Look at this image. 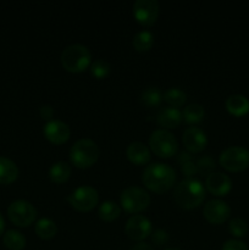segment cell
I'll return each mask as SVG.
<instances>
[{"mask_svg":"<svg viewBox=\"0 0 249 250\" xmlns=\"http://www.w3.org/2000/svg\"><path fill=\"white\" fill-rule=\"evenodd\" d=\"M228 229L232 236L241 238V237L246 236L247 232H248V224H247L246 220L241 219V217H234L229 221Z\"/></svg>","mask_w":249,"mask_h":250,"instance_id":"obj_29","label":"cell"},{"mask_svg":"<svg viewBox=\"0 0 249 250\" xmlns=\"http://www.w3.org/2000/svg\"><path fill=\"white\" fill-rule=\"evenodd\" d=\"M99 158V148L97 143L89 138L78 139L70 150V159L78 168L90 167Z\"/></svg>","mask_w":249,"mask_h":250,"instance_id":"obj_4","label":"cell"},{"mask_svg":"<svg viewBox=\"0 0 249 250\" xmlns=\"http://www.w3.org/2000/svg\"><path fill=\"white\" fill-rule=\"evenodd\" d=\"M144 186L151 192L164 193L167 192L176 181L175 170L167 164L154 163L146 166L142 175Z\"/></svg>","mask_w":249,"mask_h":250,"instance_id":"obj_1","label":"cell"},{"mask_svg":"<svg viewBox=\"0 0 249 250\" xmlns=\"http://www.w3.org/2000/svg\"><path fill=\"white\" fill-rule=\"evenodd\" d=\"M164 94L159 88L148 87L141 93V102L142 104L148 107H155L160 105L163 102Z\"/></svg>","mask_w":249,"mask_h":250,"instance_id":"obj_22","label":"cell"},{"mask_svg":"<svg viewBox=\"0 0 249 250\" xmlns=\"http://www.w3.org/2000/svg\"><path fill=\"white\" fill-rule=\"evenodd\" d=\"M181 164V171L185 176H187L188 178H192V176H194L195 173H198L197 165H195L194 161L192 160V156L188 153H181L180 159H178Z\"/></svg>","mask_w":249,"mask_h":250,"instance_id":"obj_28","label":"cell"},{"mask_svg":"<svg viewBox=\"0 0 249 250\" xmlns=\"http://www.w3.org/2000/svg\"><path fill=\"white\" fill-rule=\"evenodd\" d=\"M99 200V194L95 188L90 186H81L76 188L67 197V202L78 211H90Z\"/></svg>","mask_w":249,"mask_h":250,"instance_id":"obj_9","label":"cell"},{"mask_svg":"<svg viewBox=\"0 0 249 250\" xmlns=\"http://www.w3.org/2000/svg\"><path fill=\"white\" fill-rule=\"evenodd\" d=\"M98 214H99V217L102 220L111 222L120 216L121 209H120V207L116 203L107 200V202L102 203V205L99 207V210H98Z\"/></svg>","mask_w":249,"mask_h":250,"instance_id":"obj_24","label":"cell"},{"mask_svg":"<svg viewBox=\"0 0 249 250\" xmlns=\"http://www.w3.org/2000/svg\"><path fill=\"white\" fill-rule=\"evenodd\" d=\"M133 48L137 51H146L151 48L154 44V36L149 31H141L133 37Z\"/></svg>","mask_w":249,"mask_h":250,"instance_id":"obj_25","label":"cell"},{"mask_svg":"<svg viewBox=\"0 0 249 250\" xmlns=\"http://www.w3.org/2000/svg\"><path fill=\"white\" fill-rule=\"evenodd\" d=\"M183 146L190 153H200L207 146L208 138L204 131L198 127H188L182 136Z\"/></svg>","mask_w":249,"mask_h":250,"instance_id":"obj_14","label":"cell"},{"mask_svg":"<svg viewBox=\"0 0 249 250\" xmlns=\"http://www.w3.org/2000/svg\"><path fill=\"white\" fill-rule=\"evenodd\" d=\"M71 172H72L71 166L66 161H56L51 165L50 170H49V176L53 182L63 183L70 178Z\"/></svg>","mask_w":249,"mask_h":250,"instance_id":"obj_20","label":"cell"},{"mask_svg":"<svg viewBox=\"0 0 249 250\" xmlns=\"http://www.w3.org/2000/svg\"><path fill=\"white\" fill-rule=\"evenodd\" d=\"M44 136L54 144H63L70 138V127L60 120H51L44 125Z\"/></svg>","mask_w":249,"mask_h":250,"instance_id":"obj_13","label":"cell"},{"mask_svg":"<svg viewBox=\"0 0 249 250\" xmlns=\"http://www.w3.org/2000/svg\"><path fill=\"white\" fill-rule=\"evenodd\" d=\"M164 100L172 107H180L187 100V94L180 88H170L164 93Z\"/></svg>","mask_w":249,"mask_h":250,"instance_id":"obj_26","label":"cell"},{"mask_svg":"<svg viewBox=\"0 0 249 250\" xmlns=\"http://www.w3.org/2000/svg\"><path fill=\"white\" fill-rule=\"evenodd\" d=\"M149 146L154 151V154L159 158L168 159L173 156L177 151L178 144L175 136L165 129H156L150 134L149 138Z\"/></svg>","mask_w":249,"mask_h":250,"instance_id":"obj_6","label":"cell"},{"mask_svg":"<svg viewBox=\"0 0 249 250\" xmlns=\"http://www.w3.org/2000/svg\"><path fill=\"white\" fill-rule=\"evenodd\" d=\"M165 250H182V249H180V248H167Z\"/></svg>","mask_w":249,"mask_h":250,"instance_id":"obj_37","label":"cell"},{"mask_svg":"<svg viewBox=\"0 0 249 250\" xmlns=\"http://www.w3.org/2000/svg\"><path fill=\"white\" fill-rule=\"evenodd\" d=\"M126 154L128 160L136 165H144L150 160V151L148 146L141 142H132L127 146Z\"/></svg>","mask_w":249,"mask_h":250,"instance_id":"obj_17","label":"cell"},{"mask_svg":"<svg viewBox=\"0 0 249 250\" xmlns=\"http://www.w3.org/2000/svg\"><path fill=\"white\" fill-rule=\"evenodd\" d=\"M204 115V107L202 105L197 104V103H193V104H189L188 106H186L182 112L183 120L186 122H188V124H195V122L202 121Z\"/></svg>","mask_w":249,"mask_h":250,"instance_id":"obj_27","label":"cell"},{"mask_svg":"<svg viewBox=\"0 0 249 250\" xmlns=\"http://www.w3.org/2000/svg\"><path fill=\"white\" fill-rule=\"evenodd\" d=\"M10 221L20 227H27L36 220L37 210L29 202L19 199L12 202L7 208Z\"/></svg>","mask_w":249,"mask_h":250,"instance_id":"obj_8","label":"cell"},{"mask_svg":"<svg viewBox=\"0 0 249 250\" xmlns=\"http://www.w3.org/2000/svg\"><path fill=\"white\" fill-rule=\"evenodd\" d=\"M195 165H197V170L200 175L207 176L212 173V170L216 167V163H215V160L210 155H205L203 156V158L198 159Z\"/></svg>","mask_w":249,"mask_h":250,"instance_id":"obj_31","label":"cell"},{"mask_svg":"<svg viewBox=\"0 0 249 250\" xmlns=\"http://www.w3.org/2000/svg\"><path fill=\"white\" fill-rule=\"evenodd\" d=\"M173 199L178 207L183 209L197 208L205 199V188L202 182L195 178H186L175 188Z\"/></svg>","mask_w":249,"mask_h":250,"instance_id":"obj_2","label":"cell"},{"mask_svg":"<svg viewBox=\"0 0 249 250\" xmlns=\"http://www.w3.org/2000/svg\"><path fill=\"white\" fill-rule=\"evenodd\" d=\"M90 60L89 49L82 44H71L61 53V63L70 72H82L89 66Z\"/></svg>","mask_w":249,"mask_h":250,"instance_id":"obj_3","label":"cell"},{"mask_svg":"<svg viewBox=\"0 0 249 250\" xmlns=\"http://www.w3.org/2000/svg\"><path fill=\"white\" fill-rule=\"evenodd\" d=\"M156 121L165 128H176L182 121V112L172 106H166L159 110Z\"/></svg>","mask_w":249,"mask_h":250,"instance_id":"obj_16","label":"cell"},{"mask_svg":"<svg viewBox=\"0 0 249 250\" xmlns=\"http://www.w3.org/2000/svg\"><path fill=\"white\" fill-rule=\"evenodd\" d=\"M124 232L133 241H143L151 234V224L142 215H133L127 221Z\"/></svg>","mask_w":249,"mask_h":250,"instance_id":"obj_11","label":"cell"},{"mask_svg":"<svg viewBox=\"0 0 249 250\" xmlns=\"http://www.w3.org/2000/svg\"><path fill=\"white\" fill-rule=\"evenodd\" d=\"M90 72L95 78H105L110 73V63L105 59H98L90 66Z\"/></svg>","mask_w":249,"mask_h":250,"instance_id":"obj_30","label":"cell"},{"mask_svg":"<svg viewBox=\"0 0 249 250\" xmlns=\"http://www.w3.org/2000/svg\"><path fill=\"white\" fill-rule=\"evenodd\" d=\"M205 186L211 194L222 197L232 189V180L222 172H212L207 176Z\"/></svg>","mask_w":249,"mask_h":250,"instance_id":"obj_15","label":"cell"},{"mask_svg":"<svg viewBox=\"0 0 249 250\" xmlns=\"http://www.w3.org/2000/svg\"><path fill=\"white\" fill-rule=\"evenodd\" d=\"M34 231L36 234L42 239H51L55 237L56 232H58V227L56 224L50 219H41L37 221L36 226H34Z\"/></svg>","mask_w":249,"mask_h":250,"instance_id":"obj_21","label":"cell"},{"mask_svg":"<svg viewBox=\"0 0 249 250\" xmlns=\"http://www.w3.org/2000/svg\"><path fill=\"white\" fill-rule=\"evenodd\" d=\"M203 214L210 224L219 225L228 219L231 215V208L224 200L212 199L205 204Z\"/></svg>","mask_w":249,"mask_h":250,"instance_id":"obj_12","label":"cell"},{"mask_svg":"<svg viewBox=\"0 0 249 250\" xmlns=\"http://www.w3.org/2000/svg\"><path fill=\"white\" fill-rule=\"evenodd\" d=\"M221 250H249V249L244 242L238 241V239H229V241L225 242Z\"/></svg>","mask_w":249,"mask_h":250,"instance_id":"obj_32","label":"cell"},{"mask_svg":"<svg viewBox=\"0 0 249 250\" xmlns=\"http://www.w3.org/2000/svg\"><path fill=\"white\" fill-rule=\"evenodd\" d=\"M4 229H5V221H4V217H2V215L0 214V236L2 234Z\"/></svg>","mask_w":249,"mask_h":250,"instance_id":"obj_36","label":"cell"},{"mask_svg":"<svg viewBox=\"0 0 249 250\" xmlns=\"http://www.w3.org/2000/svg\"><path fill=\"white\" fill-rule=\"evenodd\" d=\"M131 250H154V248L149 243H145V242H139V243L134 244V246L131 248Z\"/></svg>","mask_w":249,"mask_h":250,"instance_id":"obj_35","label":"cell"},{"mask_svg":"<svg viewBox=\"0 0 249 250\" xmlns=\"http://www.w3.org/2000/svg\"><path fill=\"white\" fill-rule=\"evenodd\" d=\"M226 109L234 116H243L249 112V99L242 94H233L227 98Z\"/></svg>","mask_w":249,"mask_h":250,"instance_id":"obj_18","label":"cell"},{"mask_svg":"<svg viewBox=\"0 0 249 250\" xmlns=\"http://www.w3.org/2000/svg\"><path fill=\"white\" fill-rule=\"evenodd\" d=\"M19 176L17 165L10 159L0 156V185H10L15 182Z\"/></svg>","mask_w":249,"mask_h":250,"instance_id":"obj_19","label":"cell"},{"mask_svg":"<svg viewBox=\"0 0 249 250\" xmlns=\"http://www.w3.org/2000/svg\"><path fill=\"white\" fill-rule=\"evenodd\" d=\"M134 19L144 26H150L159 15V2L156 0H137L133 5Z\"/></svg>","mask_w":249,"mask_h":250,"instance_id":"obj_10","label":"cell"},{"mask_svg":"<svg viewBox=\"0 0 249 250\" xmlns=\"http://www.w3.org/2000/svg\"><path fill=\"white\" fill-rule=\"evenodd\" d=\"M4 244L10 250H22L26 247V237L19 231L10 229L4 234Z\"/></svg>","mask_w":249,"mask_h":250,"instance_id":"obj_23","label":"cell"},{"mask_svg":"<svg viewBox=\"0 0 249 250\" xmlns=\"http://www.w3.org/2000/svg\"><path fill=\"white\" fill-rule=\"evenodd\" d=\"M121 205L126 211L131 214H137L148 208L150 203V197L148 192L139 187H128L121 193Z\"/></svg>","mask_w":249,"mask_h":250,"instance_id":"obj_7","label":"cell"},{"mask_svg":"<svg viewBox=\"0 0 249 250\" xmlns=\"http://www.w3.org/2000/svg\"><path fill=\"white\" fill-rule=\"evenodd\" d=\"M151 239H153V242L156 246H163V244H165L168 241V234L164 229H156V231H154Z\"/></svg>","mask_w":249,"mask_h":250,"instance_id":"obj_33","label":"cell"},{"mask_svg":"<svg viewBox=\"0 0 249 250\" xmlns=\"http://www.w3.org/2000/svg\"><path fill=\"white\" fill-rule=\"evenodd\" d=\"M219 163L225 170L231 172L246 170L249 166V150L243 146H228L220 154Z\"/></svg>","mask_w":249,"mask_h":250,"instance_id":"obj_5","label":"cell"},{"mask_svg":"<svg viewBox=\"0 0 249 250\" xmlns=\"http://www.w3.org/2000/svg\"><path fill=\"white\" fill-rule=\"evenodd\" d=\"M39 115H41L42 119L48 120V121H51V117L54 116V109L53 106L48 104H44L39 107Z\"/></svg>","mask_w":249,"mask_h":250,"instance_id":"obj_34","label":"cell"}]
</instances>
